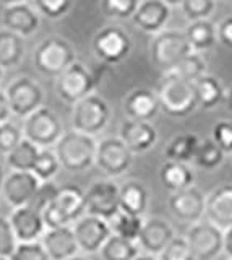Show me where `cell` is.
Wrapping results in <instances>:
<instances>
[{
  "label": "cell",
  "mask_w": 232,
  "mask_h": 260,
  "mask_svg": "<svg viewBox=\"0 0 232 260\" xmlns=\"http://www.w3.org/2000/svg\"><path fill=\"white\" fill-rule=\"evenodd\" d=\"M2 78H4V70L0 69V81H2Z\"/></svg>",
  "instance_id": "obj_55"
},
{
  "label": "cell",
  "mask_w": 232,
  "mask_h": 260,
  "mask_svg": "<svg viewBox=\"0 0 232 260\" xmlns=\"http://www.w3.org/2000/svg\"><path fill=\"white\" fill-rule=\"evenodd\" d=\"M167 205H169V211L177 219L195 224L198 221H203L205 218L206 195L194 185L185 190L171 193Z\"/></svg>",
  "instance_id": "obj_15"
},
{
  "label": "cell",
  "mask_w": 232,
  "mask_h": 260,
  "mask_svg": "<svg viewBox=\"0 0 232 260\" xmlns=\"http://www.w3.org/2000/svg\"><path fill=\"white\" fill-rule=\"evenodd\" d=\"M143 223H145L143 216L125 213L122 210H119L117 213L109 219V226H110L112 234L121 236V238L133 241V242H138Z\"/></svg>",
  "instance_id": "obj_33"
},
{
  "label": "cell",
  "mask_w": 232,
  "mask_h": 260,
  "mask_svg": "<svg viewBox=\"0 0 232 260\" xmlns=\"http://www.w3.org/2000/svg\"><path fill=\"white\" fill-rule=\"evenodd\" d=\"M41 244L51 260H68L80 254V246L75 238L73 226L46 230L41 238Z\"/></svg>",
  "instance_id": "obj_21"
},
{
  "label": "cell",
  "mask_w": 232,
  "mask_h": 260,
  "mask_svg": "<svg viewBox=\"0 0 232 260\" xmlns=\"http://www.w3.org/2000/svg\"><path fill=\"white\" fill-rule=\"evenodd\" d=\"M18 246V239L15 236L10 218L0 215V257L10 258Z\"/></svg>",
  "instance_id": "obj_41"
},
{
  "label": "cell",
  "mask_w": 232,
  "mask_h": 260,
  "mask_svg": "<svg viewBox=\"0 0 232 260\" xmlns=\"http://www.w3.org/2000/svg\"><path fill=\"white\" fill-rule=\"evenodd\" d=\"M2 4H5V7H9V5H17V4H25L26 0H0Z\"/></svg>",
  "instance_id": "obj_51"
},
{
  "label": "cell",
  "mask_w": 232,
  "mask_h": 260,
  "mask_svg": "<svg viewBox=\"0 0 232 260\" xmlns=\"http://www.w3.org/2000/svg\"><path fill=\"white\" fill-rule=\"evenodd\" d=\"M0 260H10V258H4V257H0Z\"/></svg>",
  "instance_id": "obj_56"
},
{
  "label": "cell",
  "mask_w": 232,
  "mask_h": 260,
  "mask_svg": "<svg viewBox=\"0 0 232 260\" xmlns=\"http://www.w3.org/2000/svg\"><path fill=\"white\" fill-rule=\"evenodd\" d=\"M138 7H140V0H101L102 13L109 16V18H119V20L133 18Z\"/></svg>",
  "instance_id": "obj_37"
},
{
  "label": "cell",
  "mask_w": 232,
  "mask_h": 260,
  "mask_svg": "<svg viewBox=\"0 0 232 260\" xmlns=\"http://www.w3.org/2000/svg\"><path fill=\"white\" fill-rule=\"evenodd\" d=\"M167 73H174L187 81H191L195 83L197 80H200L202 77L206 75V60L202 57V54L198 52H191L190 55H187L177 67L172 69Z\"/></svg>",
  "instance_id": "obj_35"
},
{
  "label": "cell",
  "mask_w": 232,
  "mask_h": 260,
  "mask_svg": "<svg viewBox=\"0 0 232 260\" xmlns=\"http://www.w3.org/2000/svg\"><path fill=\"white\" fill-rule=\"evenodd\" d=\"M175 238V231L169 221L163 218H148L145 219L138 238L140 249L149 255L159 257L161 252L169 246L171 241Z\"/></svg>",
  "instance_id": "obj_16"
},
{
  "label": "cell",
  "mask_w": 232,
  "mask_h": 260,
  "mask_svg": "<svg viewBox=\"0 0 232 260\" xmlns=\"http://www.w3.org/2000/svg\"><path fill=\"white\" fill-rule=\"evenodd\" d=\"M39 151H41V148L37 145L29 142L28 138H23L18 146H15L9 154H5V162L10 171H29V173H33Z\"/></svg>",
  "instance_id": "obj_31"
},
{
  "label": "cell",
  "mask_w": 232,
  "mask_h": 260,
  "mask_svg": "<svg viewBox=\"0 0 232 260\" xmlns=\"http://www.w3.org/2000/svg\"><path fill=\"white\" fill-rule=\"evenodd\" d=\"M180 8L190 23L208 20L216 8V0H183Z\"/></svg>",
  "instance_id": "obj_38"
},
{
  "label": "cell",
  "mask_w": 232,
  "mask_h": 260,
  "mask_svg": "<svg viewBox=\"0 0 232 260\" xmlns=\"http://www.w3.org/2000/svg\"><path fill=\"white\" fill-rule=\"evenodd\" d=\"M133 158L135 154L119 137H107L98 142L96 166L110 179L124 176L132 168Z\"/></svg>",
  "instance_id": "obj_8"
},
{
  "label": "cell",
  "mask_w": 232,
  "mask_h": 260,
  "mask_svg": "<svg viewBox=\"0 0 232 260\" xmlns=\"http://www.w3.org/2000/svg\"><path fill=\"white\" fill-rule=\"evenodd\" d=\"M68 260H86L85 257H82V255H76V257H73V258H68Z\"/></svg>",
  "instance_id": "obj_54"
},
{
  "label": "cell",
  "mask_w": 232,
  "mask_h": 260,
  "mask_svg": "<svg viewBox=\"0 0 232 260\" xmlns=\"http://www.w3.org/2000/svg\"><path fill=\"white\" fill-rule=\"evenodd\" d=\"M41 184L43 182L36 177L34 173H29V171H10V174L5 176L0 192H2V197L12 208H20L25 205H31Z\"/></svg>",
  "instance_id": "obj_13"
},
{
  "label": "cell",
  "mask_w": 232,
  "mask_h": 260,
  "mask_svg": "<svg viewBox=\"0 0 232 260\" xmlns=\"http://www.w3.org/2000/svg\"><path fill=\"white\" fill-rule=\"evenodd\" d=\"M159 179L164 189L174 192L185 190L195 184V173L187 162L166 161L159 169Z\"/></svg>",
  "instance_id": "obj_25"
},
{
  "label": "cell",
  "mask_w": 232,
  "mask_h": 260,
  "mask_svg": "<svg viewBox=\"0 0 232 260\" xmlns=\"http://www.w3.org/2000/svg\"><path fill=\"white\" fill-rule=\"evenodd\" d=\"M10 116H12V111H10L9 100H7L5 91L0 89V124H4V122H7V120H10Z\"/></svg>",
  "instance_id": "obj_47"
},
{
  "label": "cell",
  "mask_w": 232,
  "mask_h": 260,
  "mask_svg": "<svg viewBox=\"0 0 232 260\" xmlns=\"http://www.w3.org/2000/svg\"><path fill=\"white\" fill-rule=\"evenodd\" d=\"M55 205L67 218L70 224H73L76 219H80L83 215H86V199L85 192L78 185H62L59 189L57 197L54 200Z\"/></svg>",
  "instance_id": "obj_24"
},
{
  "label": "cell",
  "mask_w": 232,
  "mask_h": 260,
  "mask_svg": "<svg viewBox=\"0 0 232 260\" xmlns=\"http://www.w3.org/2000/svg\"><path fill=\"white\" fill-rule=\"evenodd\" d=\"M110 108L99 94H90L73 104L71 111V128L76 132L96 137L107 127L110 120Z\"/></svg>",
  "instance_id": "obj_5"
},
{
  "label": "cell",
  "mask_w": 232,
  "mask_h": 260,
  "mask_svg": "<svg viewBox=\"0 0 232 260\" xmlns=\"http://www.w3.org/2000/svg\"><path fill=\"white\" fill-rule=\"evenodd\" d=\"M119 203H121V210L125 213L143 216L146 213L149 203L148 189L138 181H127L121 185Z\"/></svg>",
  "instance_id": "obj_26"
},
{
  "label": "cell",
  "mask_w": 232,
  "mask_h": 260,
  "mask_svg": "<svg viewBox=\"0 0 232 260\" xmlns=\"http://www.w3.org/2000/svg\"><path fill=\"white\" fill-rule=\"evenodd\" d=\"M5 181V173H4V166H2V162H0V187H2Z\"/></svg>",
  "instance_id": "obj_53"
},
{
  "label": "cell",
  "mask_w": 232,
  "mask_h": 260,
  "mask_svg": "<svg viewBox=\"0 0 232 260\" xmlns=\"http://www.w3.org/2000/svg\"><path fill=\"white\" fill-rule=\"evenodd\" d=\"M25 138L23 135V130L13 124L12 120H7L4 124H0V153L9 154L15 146H18L21 140Z\"/></svg>",
  "instance_id": "obj_39"
},
{
  "label": "cell",
  "mask_w": 232,
  "mask_h": 260,
  "mask_svg": "<svg viewBox=\"0 0 232 260\" xmlns=\"http://www.w3.org/2000/svg\"><path fill=\"white\" fill-rule=\"evenodd\" d=\"M195 91H197L198 106L208 111L214 109L226 98V91H224L222 83L216 77L208 75V73L195 81Z\"/></svg>",
  "instance_id": "obj_29"
},
{
  "label": "cell",
  "mask_w": 232,
  "mask_h": 260,
  "mask_svg": "<svg viewBox=\"0 0 232 260\" xmlns=\"http://www.w3.org/2000/svg\"><path fill=\"white\" fill-rule=\"evenodd\" d=\"M185 36L194 49V52L202 54L211 49L218 41V28L210 20L191 21L185 31Z\"/></svg>",
  "instance_id": "obj_28"
},
{
  "label": "cell",
  "mask_w": 232,
  "mask_h": 260,
  "mask_svg": "<svg viewBox=\"0 0 232 260\" xmlns=\"http://www.w3.org/2000/svg\"><path fill=\"white\" fill-rule=\"evenodd\" d=\"M99 254L102 260H135L141 254V249L138 242L112 234L107 242L102 246Z\"/></svg>",
  "instance_id": "obj_32"
},
{
  "label": "cell",
  "mask_w": 232,
  "mask_h": 260,
  "mask_svg": "<svg viewBox=\"0 0 232 260\" xmlns=\"http://www.w3.org/2000/svg\"><path fill=\"white\" fill-rule=\"evenodd\" d=\"M71 226H73L80 252H83V254H88V255L101 252L102 246L112 236L107 219H102L99 216H93L88 213L83 215L80 219H76Z\"/></svg>",
  "instance_id": "obj_14"
},
{
  "label": "cell",
  "mask_w": 232,
  "mask_h": 260,
  "mask_svg": "<svg viewBox=\"0 0 232 260\" xmlns=\"http://www.w3.org/2000/svg\"><path fill=\"white\" fill-rule=\"evenodd\" d=\"M10 260H51L41 241L36 242H18Z\"/></svg>",
  "instance_id": "obj_43"
},
{
  "label": "cell",
  "mask_w": 232,
  "mask_h": 260,
  "mask_svg": "<svg viewBox=\"0 0 232 260\" xmlns=\"http://www.w3.org/2000/svg\"><path fill=\"white\" fill-rule=\"evenodd\" d=\"M205 218L222 231L232 226V184H222L206 195Z\"/></svg>",
  "instance_id": "obj_22"
},
{
  "label": "cell",
  "mask_w": 232,
  "mask_h": 260,
  "mask_svg": "<svg viewBox=\"0 0 232 260\" xmlns=\"http://www.w3.org/2000/svg\"><path fill=\"white\" fill-rule=\"evenodd\" d=\"M161 111L158 94L153 89L148 88H137L127 94L124 100V112L127 119L133 120H153L158 112Z\"/></svg>",
  "instance_id": "obj_23"
},
{
  "label": "cell",
  "mask_w": 232,
  "mask_h": 260,
  "mask_svg": "<svg viewBox=\"0 0 232 260\" xmlns=\"http://www.w3.org/2000/svg\"><path fill=\"white\" fill-rule=\"evenodd\" d=\"M54 151L60 161L62 169L68 173H83L96 165L98 140L71 128L60 137V140L54 146Z\"/></svg>",
  "instance_id": "obj_2"
},
{
  "label": "cell",
  "mask_w": 232,
  "mask_h": 260,
  "mask_svg": "<svg viewBox=\"0 0 232 260\" xmlns=\"http://www.w3.org/2000/svg\"><path fill=\"white\" fill-rule=\"evenodd\" d=\"M169 20L171 7L164 0H141L132 18L135 26L148 35H158L164 31Z\"/></svg>",
  "instance_id": "obj_19"
},
{
  "label": "cell",
  "mask_w": 232,
  "mask_h": 260,
  "mask_svg": "<svg viewBox=\"0 0 232 260\" xmlns=\"http://www.w3.org/2000/svg\"><path fill=\"white\" fill-rule=\"evenodd\" d=\"M164 2L169 7H175V5H182L183 0H164Z\"/></svg>",
  "instance_id": "obj_52"
},
{
  "label": "cell",
  "mask_w": 232,
  "mask_h": 260,
  "mask_svg": "<svg viewBox=\"0 0 232 260\" xmlns=\"http://www.w3.org/2000/svg\"><path fill=\"white\" fill-rule=\"evenodd\" d=\"M151 59L163 73L171 72L194 52L185 32L177 29H164L154 35L151 41Z\"/></svg>",
  "instance_id": "obj_3"
},
{
  "label": "cell",
  "mask_w": 232,
  "mask_h": 260,
  "mask_svg": "<svg viewBox=\"0 0 232 260\" xmlns=\"http://www.w3.org/2000/svg\"><path fill=\"white\" fill-rule=\"evenodd\" d=\"M224 156H226V153H224L211 138V140L200 142L197 153H195V158H194V162L202 169L213 171V169L219 168L222 165Z\"/></svg>",
  "instance_id": "obj_34"
},
{
  "label": "cell",
  "mask_w": 232,
  "mask_h": 260,
  "mask_svg": "<svg viewBox=\"0 0 232 260\" xmlns=\"http://www.w3.org/2000/svg\"><path fill=\"white\" fill-rule=\"evenodd\" d=\"M119 193H121V185H117L110 179L94 181L90 185V189L85 192L86 213L93 216H99L109 221L121 210Z\"/></svg>",
  "instance_id": "obj_12"
},
{
  "label": "cell",
  "mask_w": 232,
  "mask_h": 260,
  "mask_svg": "<svg viewBox=\"0 0 232 260\" xmlns=\"http://www.w3.org/2000/svg\"><path fill=\"white\" fill-rule=\"evenodd\" d=\"M60 168H62L60 161L57 158V154H55L54 148H41L33 173L41 182H47V181H52V179L57 176Z\"/></svg>",
  "instance_id": "obj_36"
},
{
  "label": "cell",
  "mask_w": 232,
  "mask_h": 260,
  "mask_svg": "<svg viewBox=\"0 0 232 260\" xmlns=\"http://www.w3.org/2000/svg\"><path fill=\"white\" fill-rule=\"evenodd\" d=\"M94 86L96 80L93 73L82 62L71 63L55 81V91H57L59 98L63 103L71 106L93 94Z\"/></svg>",
  "instance_id": "obj_10"
},
{
  "label": "cell",
  "mask_w": 232,
  "mask_h": 260,
  "mask_svg": "<svg viewBox=\"0 0 232 260\" xmlns=\"http://www.w3.org/2000/svg\"><path fill=\"white\" fill-rule=\"evenodd\" d=\"M93 51L104 63L115 65L127 59L132 51V39L119 26H106L96 32L93 39Z\"/></svg>",
  "instance_id": "obj_11"
},
{
  "label": "cell",
  "mask_w": 232,
  "mask_h": 260,
  "mask_svg": "<svg viewBox=\"0 0 232 260\" xmlns=\"http://www.w3.org/2000/svg\"><path fill=\"white\" fill-rule=\"evenodd\" d=\"M224 100H226V108H227V111L230 112V116H232V88L226 93V98H224Z\"/></svg>",
  "instance_id": "obj_49"
},
{
  "label": "cell",
  "mask_w": 232,
  "mask_h": 260,
  "mask_svg": "<svg viewBox=\"0 0 232 260\" xmlns=\"http://www.w3.org/2000/svg\"><path fill=\"white\" fill-rule=\"evenodd\" d=\"M59 189H60V187L55 185L52 181L43 182L41 187H39L37 193H36L34 200L31 202V207H34L37 211H41V213H43V210L46 207H49L51 203L55 200V197H57V193H59Z\"/></svg>",
  "instance_id": "obj_45"
},
{
  "label": "cell",
  "mask_w": 232,
  "mask_h": 260,
  "mask_svg": "<svg viewBox=\"0 0 232 260\" xmlns=\"http://www.w3.org/2000/svg\"><path fill=\"white\" fill-rule=\"evenodd\" d=\"M23 135L39 148H54L65 134L60 117L51 108H39L31 116L23 119Z\"/></svg>",
  "instance_id": "obj_6"
},
{
  "label": "cell",
  "mask_w": 232,
  "mask_h": 260,
  "mask_svg": "<svg viewBox=\"0 0 232 260\" xmlns=\"http://www.w3.org/2000/svg\"><path fill=\"white\" fill-rule=\"evenodd\" d=\"M218 41L229 49H232V16L224 18L218 26Z\"/></svg>",
  "instance_id": "obj_46"
},
{
  "label": "cell",
  "mask_w": 232,
  "mask_h": 260,
  "mask_svg": "<svg viewBox=\"0 0 232 260\" xmlns=\"http://www.w3.org/2000/svg\"><path fill=\"white\" fill-rule=\"evenodd\" d=\"M159 260H197V258L188 246L185 236H175L169 246L161 252Z\"/></svg>",
  "instance_id": "obj_40"
},
{
  "label": "cell",
  "mask_w": 232,
  "mask_h": 260,
  "mask_svg": "<svg viewBox=\"0 0 232 260\" xmlns=\"http://www.w3.org/2000/svg\"><path fill=\"white\" fill-rule=\"evenodd\" d=\"M76 62L75 49L60 36L46 38L34 51L36 69L46 77H60L71 63Z\"/></svg>",
  "instance_id": "obj_4"
},
{
  "label": "cell",
  "mask_w": 232,
  "mask_h": 260,
  "mask_svg": "<svg viewBox=\"0 0 232 260\" xmlns=\"http://www.w3.org/2000/svg\"><path fill=\"white\" fill-rule=\"evenodd\" d=\"M213 142L226 153L232 154V122L230 120H219L213 125L211 130Z\"/></svg>",
  "instance_id": "obj_44"
},
{
  "label": "cell",
  "mask_w": 232,
  "mask_h": 260,
  "mask_svg": "<svg viewBox=\"0 0 232 260\" xmlns=\"http://www.w3.org/2000/svg\"><path fill=\"white\" fill-rule=\"evenodd\" d=\"M185 239L197 260H214L224 252V231L210 221L190 224Z\"/></svg>",
  "instance_id": "obj_9"
},
{
  "label": "cell",
  "mask_w": 232,
  "mask_h": 260,
  "mask_svg": "<svg viewBox=\"0 0 232 260\" xmlns=\"http://www.w3.org/2000/svg\"><path fill=\"white\" fill-rule=\"evenodd\" d=\"M135 260H159V257H156V255H149V254H145V252H143V254H140Z\"/></svg>",
  "instance_id": "obj_50"
},
{
  "label": "cell",
  "mask_w": 232,
  "mask_h": 260,
  "mask_svg": "<svg viewBox=\"0 0 232 260\" xmlns=\"http://www.w3.org/2000/svg\"><path fill=\"white\" fill-rule=\"evenodd\" d=\"M12 116L26 119L44 106V89L31 77H18L5 89Z\"/></svg>",
  "instance_id": "obj_7"
},
{
  "label": "cell",
  "mask_w": 232,
  "mask_h": 260,
  "mask_svg": "<svg viewBox=\"0 0 232 260\" xmlns=\"http://www.w3.org/2000/svg\"><path fill=\"white\" fill-rule=\"evenodd\" d=\"M158 130L151 122L125 119L119 128V138L129 146L133 154L151 150L158 142Z\"/></svg>",
  "instance_id": "obj_18"
},
{
  "label": "cell",
  "mask_w": 232,
  "mask_h": 260,
  "mask_svg": "<svg viewBox=\"0 0 232 260\" xmlns=\"http://www.w3.org/2000/svg\"><path fill=\"white\" fill-rule=\"evenodd\" d=\"M224 254L232 260V226L224 230Z\"/></svg>",
  "instance_id": "obj_48"
},
{
  "label": "cell",
  "mask_w": 232,
  "mask_h": 260,
  "mask_svg": "<svg viewBox=\"0 0 232 260\" xmlns=\"http://www.w3.org/2000/svg\"><path fill=\"white\" fill-rule=\"evenodd\" d=\"M9 218H10V223H12V228L18 242L41 241V238L47 230L43 219V213L31 205L13 208Z\"/></svg>",
  "instance_id": "obj_17"
},
{
  "label": "cell",
  "mask_w": 232,
  "mask_h": 260,
  "mask_svg": "<svg viewBox=\"0 0 232 260\" xmlns=\"http://www.w3.org/2000/svg\"><path fill=\"white\" fill-rule=\"evenodd\" d=\"M2 23L5 29H9L21 38H29L39 29L41 18L34 7L29 4L9 5L2 12Z\"/></svg>",
  "instance_id": "obj_20"
},
{
  "label": "cell",
  "mask_w": 232,
  "mask_h": 260,
  "mask_svg": "<svg viewBox=\"0 0 232 260\" xmlns=\"http://www.w3.org/2000/svg\"><path fill=\"white\" fill-rule=\"evenodd\" d=\"M156 94L161 111L169 117L183 119L198 108L195 83L183 80L174 73H163Z\"/></svg>",
  "instance_id": "obj_1"
},
{
  "label": "cell",
  "mask_w": 232,
  "mask_h": 260,
  "mask_svg": "<svg viewBox=\"0 0 232 260\" xmlns=\"http://www.w3.org/2000/svg\"><path fill=\"white\" fill-rule=\"evenodd\" d=\"M25 38L9 29H0V69L10 70L18 67L25 59Z\"/></svg>",
  "instance_id": "obj_27"
},
{
  "label": "cell",
  "mask_w": 232,
  "mask_h": 260,
  "mask_svg": "<svg viewBox=\"0 0 232 260\" xmlns=\"http://www.w3.org/2000/svg\"><path fill=\"white\" fill-rule=\"evenodd\" d=\"M198 145H200V138L194 134H180L177 137H174L164 150L166 161L187 162L188 165L195 158Z\"/></svg>",
  "instance_id": "obj_30"
},
{
  "label": "cell",
  "mask_w": 232,
  "mask_h": 260,
  "mask_svg": "<svg viewBox=\"0 0 232 260\" xmlns=\"http://www.w3.org/2000/svg\"><path fill=\"white\" fill-rule=\"evenodd\" d=\"M33 4L39 15L51 20L62 18L71 8V0H33Z\"/></svg>",
  "instance_id": "obj_42"
}]
</instances>
